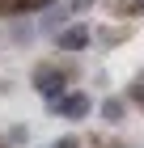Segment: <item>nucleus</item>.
I'll return each mask as SVG.
<instances>
[{
    "label": "nucleus",
    "instance_id": "9d476101",
    "mask_svg": "<svg viewBox=\"0 0 144 148\" xmlns=\"http://www.w3.org/2000/svg\"><path fill=\"white\" fill-rule=\"evenodd\" d=\"M51 148H85V140H76V136H59Z\"/></svg>",
    "mask_w": 144,
    "mask_h": 148
},
{
    "label": "nucleus",
    "instance_id": "20e7f679",
    "mask_svg": "<svg viewBox=\"0 0 144 148\" xmlns=\"http://www.w3.org/2000/svg\"><path fill=\"white\" fill-rule=\"evenodd\" d=\"M68 21H72V4H68V9H51V13H43L38 30H51V34H59V30H64Z\"/></svg>",
    "mask_w": 144,
    "mask_h": 148
},
{
    "label": "nucleus",
    "instance_id": "7ed1b4c3",
    "mask_svg": "<svg viewBox=\"0 0 144 148\" xmlns=\"http://www.w3.org/2000/svg\"><path fill=\"white\" fill-rule=\"evenodd\" d=\"M89 42H93V30H89L85 21H68L64 30L55 34V47H59V51H68V55H76V51H85Z\"/></svg>",
    "mask_w": 144,
    "mask_h": 148
},
{
    "label": "nucleus",
    "instance_id": "1a4fd4ad",
    "mask_svg": "<svg viewBox=\"0 0 144 148\" xmlns=\"http://www.w3.org/2000/svg\"><path fill=\"white\" fill-rule=\"evenodd\" d=\"M127 102H132V106H144V72L132 80V89H127Z\"/></svg>",
    "mask_w": 144,
    "mask_h": 148
},
{
    "label": "nucleus",
    "instance_id": "ddd939ff",
    "mask_svg": "<svg viewBox=\"0 0 144 148\" xmlns=\"http://www.w3.org/2000/svg\"><path fill=\"white\" fill-rule=\"evenodd\" d=\"M98 0H72V13H85V9H93Z\"/></svg>",
    "mask_w": 144,
    "mask_h": 148
},
{
    "label": "nucleus",
    "instance_id": "f8f14e48",
    "mask_svg": "<svg viewBox=\"0 0 144 148\" xmlns=\"http://www.w3.org/2000/svg\"><path fill=\"white\" fill-rule=\"evenodd\" d=\"M89 144H93V148H127V144H123V140H98V136L89 140Z\"/></svg>",
    "mask_w": 144,
    "mask_h": 148
},
{
    "label": "nucleus",
    "instance_id": "423d86ee",
    "mask_svg": "<svg viewBox=\"0 0 144 148\" xmlns=\"http://www.w3.org/2000/svg\"><path fill=\"white\" fill-rule=\"evenodd\" d=\"M102 119H106V123H123V119H127V97H106V102H102Z\"/></svg>",
    "mask_w": 144,
    "mask_h": 148
},
{
    "label": "nucleus",
    "instance_id": "f03ea898",
    "mask_svg": "<svg viewBox=\"0 0 144 148\" xmlns=\"http://www.w3.org/2000/svg\"><path fill=\"white\" fill-rule=\"evenodd\" d=\"M89 110H93V97L81 93V89H68L59 102H51V114H59V119H68V123H81Z\"/></svg>",
    "mask_w": 144,
    "mask_h": 148
},
{
    "label": "nucleus",
    "instance_id": "0eeeda50",
    "mask_svg": "<svg viewBox=\"0 0 144 148\" xmlns=\"http://www.w3.org/2000/svg\"><path fill=\"white\" fill-rule=\"evenodd\" d=\"M114 17H144V0H114Z\"/></svg>",
    "mask_w": 144,
    "mask_h": 148
},
{
    "label": "nucleus",
    "instance_id": "9b49d317",
    "mask_svg": "<svg viewBox=\"0 0 144 148\" xmlns=\"http://www.w3.org/2000/svg\"><path fill=\"white\" fill-rule=\"evenodd\" d=\"M9 140L13 144H25V140H30V127H9Z\"/></svg>",
    "mask_w": 144,
    "mask_h": 148
},
{
    "label": "nucleus",
    "instance_id": "f257e3e1",
    "mask_svg": "<svg viewBox=\"0 0 144 148\" xmlns=\"http://www.w3.org/2000/svg\"><path fill=\"white\" fill-rule=\"evenodd\" d=\"M68 80H72V64H51V59H47V64L34 68V89L47 97V106L59 102L68 93Z\"/></svg>",
    "mask_w": 144,
    "mask_h": 148
},
{
    "label": "nucleus",
    "instance_id": "4468645a",
    "mask_svg": "<svg viewBox=\"0 0 144 148\" xmlns=\"http://www.w3.org/2000/svg\"><path fill=\"white\" fill-rule=\"evenodd\" d=\"M55 0H25V9H51Z\"/></svg>",
    "mask_w": 144,
    "mask_h": 148
},
{
    "label": "nucleus",
    "instance_id": "6e6552de",
    "mask_svg": "<svg viewBox=\"0 0 144 148\" xmlns=\"http://www.w3.org/2000/svg\"><path fill=\"white\" fill-rule=\"evenodd\" d=\"M34 34H38V25H34V21H13V42H30Z\"/></svg>",
    "mask_w": 144,
    "mask_h": 148
},
{
    "label": "nucleus",
    "instance_id": "39448f33",
    "mask_svg": "<svg viewBox=\"0 0 144 148\" xmlns=\"http://www.w3.org/2000/svg\"><path fill=\"white\" fill-rule=\"evenodd\" d=\"M93 38H98V47H106V51H110V47H119L123 38H127V25H98V30H93Z\"/></svg>",
    "mask_w": 144,
    "mask_h": 148
}]
</instances>
